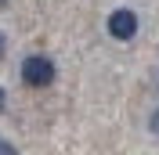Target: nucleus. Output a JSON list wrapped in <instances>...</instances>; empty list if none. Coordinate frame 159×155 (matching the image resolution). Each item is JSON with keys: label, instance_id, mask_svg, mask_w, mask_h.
<instances>
[{"label": "nucleus", "instance_id": "nucleus-1", "mask_svg": "<svg viewBox=\"0 0 159 155\" xmlns=\"http://www.w3.org/2000/svg\"><path fill=\"white\" fill-rule=\"evenodd\" d=\"M22 83L25 87H51L54 83V61L43 54H29L22 61Z\"/></svg>", "mask_w": 159, "mask_h": 155}, {"label": "nucleus", "instance_id": "nucleus-2", "mask_svg": "<svg viewBox=\"0 0 159 155\" xmlns=\"http://www.w3.org/2000/svg\"><path fill=\"white\" fill-rule=\"evenodd\" d=\"M109 36H116V40H134V36H138V15H134L130 7L112 11V15H109Z\"/></svg>", "mask_w": 159, "mask_h": 155}, {"label": "nucleus", "instance_id": "nucleus-3", "mask_svg": "<svg viewBox=\"0 0 159 155\" xmlns=\"http://www.w3.org/2000/svg\"><path fill=\"white\" fill-rule=\"evenodd\" d=\"M148 130H152V134L159 137V108H156V112H152V119H148Z\"/></svg>", "mask_w": 159, "mask_h": 155}, {"label": "nucleus", "instance_id": "nucleus-4", "mask_svg": "<svg viewBox=\"0 0 159 155\" xmlns=\"http://www.w3.org/2000/svg\"><path fill=\"white\" fill-rule=\"evenodd\" d=\"M0 155H18V152H15V144H7V141L0 137Z\"/></svg>", "mask_w": 159, "mask_h": 155}, {"label": "nucleus", "instance_id": "nucleus-5", "mask_svg": "<svg viewBox=\"0 0 159 155\" xmlns=\"http://www.w3.org/2000/svg\"><path fill=\"white\" fill-rule=\"evenodd\" d=\"M4 54H7V36L0 33V58H4Z\"/></svg>", "mask_w": 159, "mask_h": 155}, {"label": "nucleus", "instance_id": "nucleus-6", "mask_svg": "<svg viewBox=\"0 0 159 155\" xmlns=\"http://www.w3.org/2000/svg\"><path fill=\"white\" fill-rule=\"evenodd\" d=\"M4 105H7V94H4V87H0V112H4Z\"/></svg>", "mask_w": 159, "mask_h": 155}, {"label": "nucleus", "instance_id": "nucleus-7", "mask_svg": "<svg viewBox=\"0 0 159 155\" xmlns=\"http://www.w3.org/2000/svg\"><path fill=\"white\" fill-rule=\"evenodd\" d=\"M4 4H7V0H0V7H4Z\"/></svg>", "mask_w": 159, "mask_h": 155}]
</instances>
